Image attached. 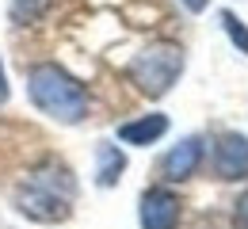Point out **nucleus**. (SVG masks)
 Returning a JSON list of instances; mask_svg holds the SVG:
<instances>
[{
	"label": "nucleus",
	"instance_id": "nucleus-1",
	"mask_svg": "<svg viewBox=\"0 0 248 229\" xmlns=\"http://www.w3.org/2000/svg\"><path fill=\"white\" fill-rule=\"evenodd\" d=\"M73 195H77V180L69 176L62 161H46L34 168L31 176L19 183L16 191V206L23 218L42 222V226H58L73 214Z\"/></svg>",
	"mask_w": 248,
	"mask_h": 229
},
{
	"label": "nucleus",
	"instance_id": "nucleus-2",
	"mask_svg": "<svg viewBox=\"0 0 248 229\" xmlns=\"http://www.w3.org/2000/svg\"><path fill=\"white\" fill-rule=\"evenodd\" d=\"M27 96L54 122L73 126V122L88 119V88L73 73H65L58 61H42L27 73Z\"/></svg>",
	"mask_w": 248,
	"mask_h": 229
},
{
	"label": "nucleus",
	"instance_id": "nucleus-3",
	"mask_svg": "<svg viewBox=\"0 0 248 229\" xmlns=\"http://www.w3.org/2000/svg\"><path fill=\"white\" fill-rule=\"evenodd\" d=\"M180 73H184V50L176 42H153L130 61V80L149 99H160L164 92H172Z\"/></svg>",
	"mask_w": 248,
	"mask_h": 229
},
{
	"label": "nucleus",
	"instance_id": "nucleus-4",
	"mask_svg": "<svg viewBox=\"0 0 248 229\" xmlns=\"http://www.w3.org/2000/svg\"><path fill=\"white\" fill-rule=\"evenodd\" d=\"M141 229H176L180 226V198L168 187H149L138 202Z\"/></svg>",
	"mask_w": 248,
	"mask_h": 229
},
{
	"label": "nucleus",
	"instance_id": "nucleus-5",
	"mask_svg": "<svg viewBox=\"0 0 248 229\" xmlns=\"http://www.w3.org/2000/svg\"><path fill=\"white\" fill-rule=\"evenodd\" d=\"M202 153H206L202 137H199V134H187L184 141H180V145H172V149H168V157L160 161L164 180H172V183H184V180H191V176L199 172V164H202Z\"/></svg>",
	"mask_w": 248,
	"mask_h": 229
},
{
	"label": "nucleus",
	"instance_id": "nucleus-6",
	"mask_svg": "<svg viewBox=\"0 0 248 229\" xmlns=\"http://www.w3.org/2000/svg\"><path fill=\"white\" fill-rule=\"evenodd\" d=\"M214 172H217V180H248V137L245 134H221L217 137Z\"/></svg>",
	"mask_w": 248,
	"mask_h": 229
},
{
	"label": "nucleus",
	"instance_id": "nucleus-7",
	"mask_svg": "<svg viewBox=\"0 0 248 229\" xmlns=\"http://www.w3.org/2000/svg\"><path fill=\"white\" fill-rule=\"evenodd\" d=\"M168 134V115H141V119H130V122H123L119 126V141H126V145H153V141H160Z\"/></svg>",
	"mask_w": 248,
	"mask_h": 229
},
{
	"label": "nucleus",
	"instance_id": "nucleus-8",
	"mask_svg": "<svg viewBox=\"0 0 248 229\" xmlns=\"http://www.w3.org/2000/svg\"><path fill=\"white\" fill-rule=\"evenodd\" d=\"M123 172H126V153L119 149V145H99L95 149V183L99 187H115L119 180H123Z\"/></svg>",
	"mask_w": 248,
	"mask_h": 229
},
{
	"label": "nucleus",
	"instance_id": "nucleus-9",
	"mask_svg": "<svg viewBox=\"0 0 248 229\" xmlns=\"http://www.w3.org/2000/svg\"><path fill=\"white\" fill-rule=\"evenodd\" d=\"M50 4H54V0H12L8 15H12V23L31 27V23H38V19L46 15V8H50Z\"/></svg>",
	"mask_w": 248,
	"mask_h": 229
},
{
	"label": "nucleus",
	"instance_id": "nucleus-10",
	"mask_svg": "<svg viewBox=\"0 0 248 229\" xmlns=\"http://www.w3.org/2000/svg\"><path fill=\"white\" fill-rule=\"evenodd\" d=\"M221 27H225V34L233 38V46H237L241 54H248V27L233 15V12H221Z\"/></svg>",
	"mask_w": 248,
	"mask_h": 229
},
{
	"label": "nucleus",
	"instance_id": "nucleus-11",
	"mask_svg": "<svg viewBox=\"0 0 248 229\" xmlns=\"http://www.w3.org/2000/svg\"><path fill=\"white\" fill-rule=\"evenodd\" d=\"M233 226H237V229H248V191L233 202Z\"/></svg>",
	"mask_w": 248,
	"mask_h": 229
},
{
	"label": "nucleus",
	"instance_id": "nucleus-12",
	"mask_svg": "<svg viewBox=\"0 0 248 229\" xmlns=\"http://www.w3.org/2000/svg\"><path fill=\"white\" fill-rule=\"evenodd\" d=\"M8 92L12 88H8V76H4V65H0V103H8Z\"/></svg>",
	"mask_w": 248,
	"mask_h": 229
},
{
	"label": "nucleus",
	"instance_id": "nucleus-13",
	"mask_svg": "<svg viewBox=\"0 0 248 229\" xmlns=\"http://www.w3.org/2000/svg\"><path fill=\"white\" fill-rule=\"evenodd\" d=\"M184 8H187V12H202V8H206V0H184Z\"/></svg>",
	"mask_w": 248,
	"mask_h": 229
}]
</instances>
